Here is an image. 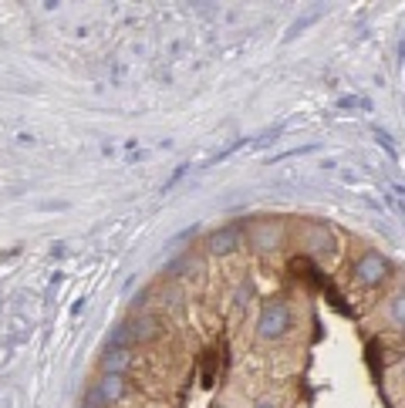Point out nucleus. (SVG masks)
Returning a JSON list of instances; mask_svg holds the SVG:
<instances>
[{
	"label": "nucleus",
	"instance_id": "obj_1",
	"mask_svg": "<svg viewBox=\"0 0 405 408\" xmlns=\"http://www.w3.org/2000/svg\"><path fill=\"white\" fill-rule=\"evenodd\" d=\"M287 327H290V307H287L284 300H274V304H267V307L260 311V317H257V337L277 341V337H284Z\"/></svg>",
	"mask_w": 405,
	"mask_h": 408
},
{
	"label": "nucleus",
	"instance_id": "obj_2",
	"mask_svg": "<svg viewBox=\"0 0 405 408\" xmlns=\"http://www.w3.org/2000/svg\"><path fill=\"white\" fill-rule=\"evenodd\" d=\"M389 270H392L389 256H382V253H364L362 260L355 263V280L364 287H375L389 277Z\"/></svg>",
	"mask_w": 405,
	"mask_h": 408
},
{
	"label": "nucleus",
	"instance_id": "obj_3",
	"mask_svg": "<svg viewBox=\"0 0 405 408\" xmlns=\"http://www.w3.org/2000/svg\"><path fill=\"white\" fill-rule=\"evenodd\" d=\"M91 398H98V402H105V405H119L121 398H125V378H121L119 371H105V374L98 378V388H95Z\"/></svg>",
	"mask_w": 405,
	"mask_h": 408
},
{
	"label": "nucleus",
	"instance_id": "obj_4",
	"mask_svg": "<svg viewBox=\"0 0 405 408\" xmlns=\"http://www.w3.org/2000/svg\"><path fill=\"white\" fill-rule=\"evenodd\" d=\"M128 334H132V341H152V337H159L162 334V324H159V317H135V324L128 327Z\"/></svg>",
	"mask_w": 405,
	"mask_h": 408
},
{
	"label": "nucleus",
	"instance_id": "obj_5",
	"mask_svg": "<svg viewBox=\"0 0 405 408\" xmlns=\"http://www.w3.org/2000/svg\"><path fill=\"white\" fill-rule=\"evenodd\" d=\"M237 250V230H216L209 233V253L213 256H230Z\"/></svg>",
	"mask_w": 405,
	"mask_h": 408
},
{
	"label": "nucleus",
	"instance_id": "obj_6",
	"mask_svg": "<svg viewBox=\"0 0 405 408\" xmlns=\"http://www.w3.org/2000/svg\"><path fill=\"white\" fill-rule=\"evenodd\" d=\"M105 371H125V368L132 365V351H128V344H112L108 351H105Z\"/></svg>",
	"mask_w": 405,
	"mask_h": 408
},
{
	"label": "nucleus",
	"instance_id": "obj_7",
	"mask_svg": "<svg viewBox=\"0 0 405 408\" xmlns=\"http://www.w3.org/2000/svg\"><path fill=\"white\" fill-rule=\"evenodd\" d=\"M253 240H257V246H260V250H274V246L281 243L277 230H270V226H267V230H260V237H253Z\"/></svg>",
	"mask_w": 405,
	"mask_h": 408
},
{
	"label": "nucleus",
	"instance_id": "obj_8",
	"mask_svg": "<svg viewBox=\"0 0 405 408\" xmlns=\"http://www.w3.org/2000/svg\"><path fill=\"white\" fill-rule=\"evenodd\" d=\"M257 290H253V280H243L240 287H237V297H233V307H246V300L253 297Z\"/></svg>",
	"mask_w": 405,
	"mask_h": 408
},
{
	"label": "nucleus",
	"instance_id": "obj_9",
	"mask_svg": "<svg viewBox=\"0 0 405 408\" xmlns=\"http://www.w3.org/2000/svg\"><path fill=\"white\" fill-rule=\"evenodd\" d=\"M281 132H287V128H284V125H274L270 132H264V135H257V139H253V149H267V145H270V142H274V139H277Z\"/></svg>",
	"mask_w": 405,
	"mask_h": 408
},
{
	"label": "nucleus",
	"instance_id": "obj_10",
	"mask_svg": "<svg viewBox=\"0 0 405 408\" xmlns=\"http://www.w3.org/2000/svg\"><path fill=\"white\" fill-rule=\"evenodd\" d=\"M389 314H392V321H395V324H402V293H395V300H392Z\"/></svg>",
	"mask_w": 405,
	"mask_h": 408
},
{
	"label": "nucleus",
	"instance_id": "obj_11",
	"mask_svg": "<svg viewBox=\"0 0 405 408\" xmlns=\"http://www.w3.org/2000/svg\"><path fill=\"white\" fill-rule=\"evenodd\" d=\"M186 263H189V260H186V256H179V260H172L165 270H169V274H183V270H186Z\"/></svg>",
	"mask_w": 405,
	"mask_h": 408
},
{
	"label": "nucleus",
	"instance_id": "obj_12",
	"mask_svg": "<svg viewBox=\"0 0 405 408\" xmlns=\"http://www.w3.org/2000/svg\"><path fill=\"white\" fill-rule=\"evenodd\" d=\"M308 24H311V17H301V21H297V24L290 27V34H287V38H297V34H301V31H304Z\"/></svg>",
	"mask_w": 405,
	"mask_h": 408
},
{
	"label": "nucleus",
	"instance_id": "obj_13",
	"mask_svg": "<svg viewBox=\"0 0 405 408\" xmlns=\"http://www.w3.org/2000/svg\"><path fill=\"white\" fill-rule=\"evenodd\" d=\"M338 172H341V179H348L351 186H358V182H362V176H358V172H351V169H338Z\"/></svg>",
	"mask_w": 405,
	"mask_h": 408
},
{
	"label": "nucleus",
	"instance_id": "obj_14",
	"mask_svg": "<svg viewBox=\"0 0 405 408\" xmlns=\"http://www.w3.org/2000/svg\"><path fill=\"white\" fill-rule=\"evenodd\" d=\"M257 408H274L270 402H257Z\"/></svg>",
	"mask_w": 405,
	"mask_h": 408
}]
</instances>
